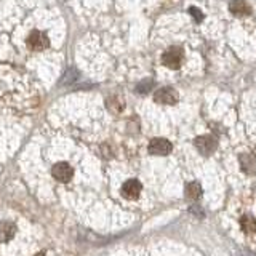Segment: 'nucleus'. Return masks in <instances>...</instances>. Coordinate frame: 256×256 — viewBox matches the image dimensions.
<instances>
[{
  "label": "nucleus",
  "mask_w": 256,
  "mask_h": 256,
  "mask_svg": "<svg viewBox=\"0 0 256 256\" xmlns=\"http://www.w3.org/2000/svg\"><path fill=\"white\" fill-rule=\"evenodd\" d=\"M48 37L42 30H32L28 37V46L32 52H44L48 46Z\"/></svg>",
  "instance_id": "nucleus-2"
},
{
  "label": "nucleus",
  "mask_w": 256,
  "mask_h": 256,
  "mask_svg": "<svg viewBox=\"0 0 256 256\" xmlns=\"http://www.w3.org/2000/svg\"><path fill=\"white\" fill-rule=\"evenodd\" d=\"M190 14L192 16H194V18H196V21H202V18H204V16H202V13H200V10H198V8H190Z\"/></svg>",
  "instance_id": "nucleus-13"
},
{
  "label": "nucleus",
  "mask_w": 256,
  "mask_h": 256,
  "mask_svg": "<svg viewBox=\"0 0 256 256\" xmlns=\"http://www.w3.org/2000/svg\"><path fill=\"white\" fill-rule=\"evenodd\" d=\"M196 148L198 149L200 154L210 156L216 149V140L212 138V136H198L196 140Z\"/></svg>",
  "instance_id": "nucleus-4"
},
{
  "label": "nucleus",
  "mask_w": 256,
  "mask_h": 256,
  "mask_svg": "<svg viewBox=\"0 0 256 256\" xmlns=\"http://www.w3.org/2000/svg\"><path fill=\"white\" fill-rule=\"evenodd\" d=\"M154 100L160 104H174L178 101V94L173 90V88H160V90L156 92Z\"/></svg>",
  "instance_id": "nucleus-6"
},
{
  "label": "nucleus",
  "mask_w": 256,
  "mask_h": 256,
  "mask_svg": "<svg viewBox=\"0 0 256 256\" xmlns=\"http://www.w3.org/2000/svg\"><path fill=\"white\" fill-rule=\"evenodd\" d=\"M53 176L61 182H69L72 180V168L66 162H60L53 166Z\"/></svg>",
  "instance_id": "nucleus-7"
},
{
  "label": "nucleus",
  "mask_w": 256,
  "mask_h": 256,
  "mask_svg": "<svg viewBox=\"0 0 256 256\" xmlns=\"http://www.w3.org/2000/svg\"><path fill=\"white\" fill-rule=\"evenodd\" d=\"M240 166L246 174L256 173V157L253 154H242L240 156Z\"/></svg>",
  "instance_id": "nucleus-9"
},
{
  "label": "nucleus",
  "mask_w": 256,
  "mask_h": 256,
  "mask_svg": "<svg viewBox=\"0 0 256 256\" xmlns=\"http://www.w3.org/2000/svg\"><path fill=\"white\" fill-rule=\"evenodd\" d=\"M229 10L234 13L236 16H246L252 13V8L245 0H232L229 4Z\"/></svg>",
  "instance_id": "nucleus-8"
},
{
  "label": "nucleus",
  "mask_w": 256,
  "mask_h": 256,
  "mask_svg": "<svg viewBox=\"0 0 256 256\" xmlns=\"http://www.w3.org/2000/svg\"><path fill=\"white\" fill-rule=\"evenodd\" d=\"M149 152L154 156H166L172 152V144L164 138H156L149 142Z\"/></svg>",
  "instance_id": "nucleus-3"
},
{
  "label": "nucleus",
  "mask_w": 256,
  "mask_h": 256,
  "mask_svg": "<svg viewBox=\"0 0 256 256\" xmlns=\"http://www.w3.org/2000/svg\"><path fill=\"white\" fill-rule=\"evenodd\" d=\"M182 60H184V53H182V48H180V46L168 48V50L162 54V62L170 69H180V66L182 64Z\"/></svg>",
  "instance_id": "nucleus-1"
},
{
  "label": "nucleus",
  "mask_w": 256,
  "mask_h": 256,
  "mask_svg": "<svg viewBox=\"0 0 256 256\" xmlns=\"http://www.w3.org/2000/svg\"><path fill=\"white\" fill-rule=\"evenodd\" d=\"M202 196V186H200L198 182H189L186 186V197L190 198V200H197Z\"/></svg>",
  "instance_id": "nucleus-11"
},
{
  "label": "nucleus",
  "mask_w": 256,
  "mask_h": 256,
  "mask_svg": "<svg viewBox=\"0 0 256 256\" xmlns=\"http://www.w3.org/2000/svg\"><path fill=\"white\" fill-rule=\"evenodd\" d=\"M240 224H242V229L246 232V234H253L256 230V220L250 214H245L242 216V220H240Z\"/></svg>",
  "instance_id": "nucleus-12"
},
{
  "label": "nucleus",
  "mask_w": 256,
  "mask_h": 256,
  "mask_svg": "<svg viewBox=\"0 0 256 256\" xmlns=\"http://www.w3.org/2000/svg\"><path fill=\"white\" fill-rule=\"evenodd\" d=\"M141 182L138 180H128L122 186V196L128 200L138 198V196L141 194Z\"/></svg>",
  "instance_id": "nucleus-5"
},
{
  "label": "nucleus",
  "mask_w": 256,
  "mask_h": 256,
  "mask_svg": "<svg viewBox=\"0 0 256 256\" xmlns=\"http://www.w3.org/2000/svg\"><path fill=\"white\" fill-rule=\"evenodd\" d=\"M14 234H16V228L13 222L10 221L0 222V242H8V240L13 238Z\"/></svg>",
  "instance_id": "nucleus-10"
}]
</instances>
